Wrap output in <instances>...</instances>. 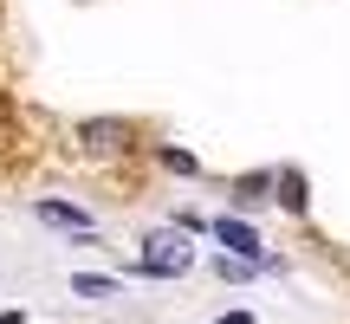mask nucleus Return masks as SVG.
Masks as SVG:
<instances>
[{
	"label": "nucleus",
	"mask_w": 350,
	"mask_h": 324,
	"mask_svg": "<svg viewBox=\"0 0 350 324\" xmlns=\"http://www.w3.org/2000/svg\"><path fill=\"white\" fill-rule=\"evenodd\" d=\"M214 240H221V247L234 253V260H253V266H266V247H260V234H253L247 221H227V214H221V221H214Z\"/></svg>",
	"instance_id": "3"
},
{
	"label": "nucleus",
	"mask_w": 350,
	"mask_h": 324,
	"mask_svg": "<svg viewBox=\"0 0 350 324\" xmlns=\"http://www.w3.org/2000/svg\"><path fill=\"white\" fill-rule=\"evenodd\" d=\"M72 292H85V299H111V292H117V279H98V273H78V279H72Z\"/></svg>",
	"instance_id": "6"
},
{
	"label": "nucleus",
	"mask_w": 350,
	"mask_h": 324,
	"mask_svg": "<svg viewBox=\"0 0 350 324\" xmlns=\"http://www.w3.org/2000/svg\"><path fill=\"white\" fill-rule=\"evenodd\" d=\"M78 143H85L91 156H117L130 143V130L117 124V117H85V124H78Z\"/></svg>",
	"instance_id": "2"
},
{
	"label": "nucleus",
	"mask_w": 350,
	"mask_h": 324,
	"mask_svg": "<svg viewBox=\"0 0 350 324\" xmlns=\"http://www.w3.org/2000/svg\"><path fill=\"white\" fill-rule=\"evenodd\" d=\"M33 214H39L46 227H65V234H91V214L72 208V201H33Z\"/></svg>",
	"instance_id": "4"
},
{
	"label": "nucleus",
	"mask_w": 350,
	"mask_h": 324,
	"mask_svg": "<svg viewBox=\"0 0 350 324\" xmlns=\"http://www.w3.org/2000/svg\"><path fill=\"white\" fill-rule=\"evenodd\" d=\"M143 273L150 279H175V273H188L195 266V253H188V227H163V234H150L143 240Z\"/></svg>",
	"instance_id": "1"
},
{
	"label": "nucleus",
	"mask_w": 350,
	"mask_h": 324,
	"mask_svg": "<svg viewBox=\"0 0 350 324\" xmlns=\"http://www.w3.org/2000/svg\"><path fill=\"white\" fill-rule=\"evenodd\" d=\"M279 208H286V214H305V175L299 169H279Z\"/></svg>",
	"instance_id": "5"
},
{
	"label": "nucleus",
	"mask_w": 350,
	"mask_h": 324,
	"mask_svg": "<svg viewBox=\"0 0 350 324\" xmlns=\"http://www.w3.org/2000/svg\"><path fill=\"white\" fill-rule=\"evenodd\" d=\"M221 324H253V318H247V312H227V318H221Z\"/></svg>",
	"instance_id": "8"
},
{
	"label": "nucleus",
	"mask_w": 350,
	"mask_h": 324,
	"mask_svg": "<svg viewBox=\"0 0 350 324\" xmlns=\"http://www.w3.org/2000/svg\"><path fill=\"white\" fill-rule=\"evenodd\" d=\"M0 324H20V318H13V312H0Z\"/></svg>",
	"instance_id": "9"
},
{
	"label": "nucleus",
	"mask_w": 350,
	"mask_h": 324,
	"mask_svg": "<svg viewBox=\"0 0 350 324\" xmlns=\"http://www.w3.org/2000/svg\"><path fill=\"white\" fill-rule=\"evenodd\" d=\"M163 162H169V169H182V175H195V156H188V150H175V143L163 150Z\"/></svg>",
	"instance_id": "7"
}]
</instances>
